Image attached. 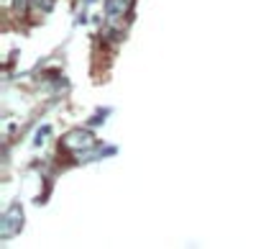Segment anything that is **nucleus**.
Segmentation results:
<instances>
[{
    "label": "nucleus",
    "instance_id": "5",
    "mask_svg": "<svg viewBox=\"0 0 261 249\" xmlns=\"http://www.w3.org/2000/svg\"><path fill=\"white\" fill-rule=\"evenodd\" d=\"M51 134V126H44V129H39L36 131V137H34V147H41L44 144V139Z\"/></svg>",
    "mask_w": 261,
    "mask_h": 249
},
{
    "label": "nucleus",
    "instance_id": "2",
    "mask_svg": "<svg viewBox=\"0 0 261 249\" xmlns=\"http://www.w3.org/2000/svg\"><path fill=\"white\" fill-rule=\"evenodd\" d=\"M21 221H23V211H21L18 203H13V206L3 213V218H0V239L16 236V234L21 231Z\"/></svg>",
    "mask_w": 261,
    "mask_h": 249
},
{
    "label": "nucleus",
    "instance_id": "6",
    "mask_svg": "<svg viewBox=\"0 0 261 249\" xmlns=\"http://www.w3.org/2000/svg\"><path fill=\"white\" fill-rule=\"evenodd\" d=\"M108 116V110H102V113H97L95 118H90V126H97V123H102V118Z\"/></svg>",
    "mask_w": 261,
    "mask_h": 249
},
{
    "label": "nucleus",
    "instance_id": "3",
    "mask_svg": "<svg viewBox=\"0 0 261 249\" xmlns=\"http://www.w3.org/2000/svg\"><path fill=\"white\" fill-rule=\"evenodd\" d=\"M134 6V0H105V18L108 24H118Z\"/></svg>",
    "mask_w": 261,
    "mask_h": 249
},
{
    "label": "nucleus",
    "instance_id": "4",
    "mask_svg": "<svg viewBox=\"0 0 261 249\" xmlns=\"http://www.w3.org/2000/svg\"><path fill=\"white\" fill-rule=\"evenodd\" d=\"M34 11H41V13H49L54 8V0H29Z\"/></svg>",
    "mask_w": 261,
    "mask_h": 249
},
{
    "label": "nucleus",
    "instance_id": "1",
    "mask_svg": "<svg viewBox=\"0 0 261 249\" xmlns=\"http://www.w3.org/2000/svg\"><path fill=\"white\" fill-rule=\"evenodd\" d=\"M92 147H95V137H92L87 129H74V131L64 134V139H62V149L72 152L74 160H80V157H82L85 152H90Z\"/></svg>",
    "mask_w": 261,
    "mask_h": 249
}]
</instances>
